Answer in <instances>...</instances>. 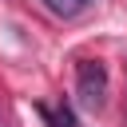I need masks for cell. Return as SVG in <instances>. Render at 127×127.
Returning <instances> with one entry per match:
<instances>
[{
    "label": "cell",
    "instance_id": "obj_2",
    "mask_svg": "<svg viewBox=\"0 0 127 127\" xmlns=\"http://www.w3.org/2000/svg\"><path fill=\"white\" fill-rule=\"evenodd\" d=\"M48 4V12H56V16H79L91 0H44Z\"/></svg>",
    "mask_w": 127,
    "mask_h": 127
},
{
    "label": "cell",
    "instance_id": "obj_1",
    "mask_svg": "<svg viewBox=\"0 0 127 127\" xmlns=\"http://www.w3.org/2000/svg\"><path fill=\"white\" fill-rule=\"evenodd\" d=\"M75 99L83 111H103L107 103V67L99 60H83L75 71Z\"/></svg>",
    "mask_w": 127,
    "mask_h": 127
},
{
    "label": "cell",
    "instance_id": "obj_3",
    "mask_svg": "<svg viewBox=\"0 0 127 127\" xmlns=\"http://www.w3.org/2000/svg\"><path fill=\"white\" fill-rule=\"evenodd\" d=\"M0 127H12V123H8V119H4V115H0Z\"/></svg>",
    "mask_w": 127,
    "mask_h": 127
}]
</instances>
